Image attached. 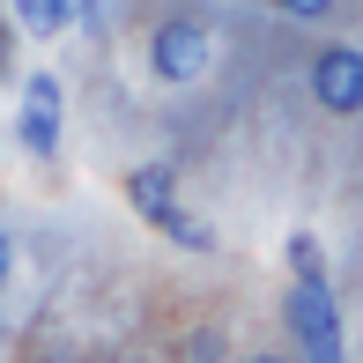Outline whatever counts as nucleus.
<instances>
[{"label":"nucleus","mask_w":363,"mask_h":363,"mask_svg":"<svg viewBox=\"0 0 363 363\" xmlns=\"http://www.w3.org/2000/svg\"><path fill=\"white\" fill-rule=\"evenodd\" d=\"M126 201H134L156 230H171L178 245H193V252H208V245H216V230L193 223L186 208H178V178H171V163H141V171L126 178Z\"/></svg>","instance_id":"obj_1"},{"label":"nucleus","mask_w":363,"mask_h":363,"mask_svg":"<svg viewBox=\"0 0 363 363\" xmlns=\"http://www.w3.org/2000/svg\"><path fill=\"white\" fill-rule=\"evenodd\" d=\"M208 60H216V38H208V23H193V15H171V23L148 38V67H156V82H201Z\"/></svg>","instance_id":"obj_2"},{"label":"nucleus","mask_w":363,"mask_h":363,"mask_svg":"<svg viewBox=\"0 0 363 363\" xmlns=\"http://www.w3.org/2000/svg\"><path fill=\"white\" fill-rule=\"evenodd\" d=\"M289 326H296L311 363H341V311L326 296V282H296L289 289Z\"/></svg>","instance_id":"obj_3"},{"label":"nucleus","mask_w":363,"mask_h":363,"mask_svg":"<svg viewBox=\"0 0 363 363\" xmlns=\"http://www.w3.org/2000/svg\"><path fill=\"white\" fill-rule=\"evenodd\" d=\"M311 96H319L334 119H356L363 111V52L356 45H326V52L311 60Z\"/></svg>","instance_id":"obj_4"},{"label":"nucleus","mask_w":363,"mask_h":363,"mask_svg":"<svg viewBox=\"0 0 363 363\" xmlns=\"http://www.w3.org/2000/svg\"><path fill=\"white\" fill-rule=\"evenodd\" d=\"M15 141H23L30 156H52V148H60V82H52V74H30V82H23Z\"/></svg>","instance_id":"obj_5"},{"label":"nucleus","mask_w":363,"mask_h":363,"mask_svg":"<svg viewBox=\"0 0 363 363\" xmlns=\"http://www.w3.org/2000/svg\"><path fill=\"white\" fill-rule=\"evenodd\" d=\"M15 23H23L30 38H60V30H67L74 15L60 8V0H15Z\"/></svg>","instance_id":"obj_6"},{"label":"nucleus","mask_w":363,"mask_h":363,"mask_svg":"<svg viewBox=\"0 0 363 363\" xmlns=\"http://www.w3.org/2000/svg\"><path fill=\"white\" fill-rule=\"evenodd\" d=\"M289 267H296V282H326V259H319V238H311V230L289 238Z\"/></svg>","instance_id":"obj_7"},{"label":"nucleus","mask_w":363,"mask_h":363,"mask_svg":"<svg viewBox=\"0 0 363 363\" xmlns=\"http://www.w3.org/2000/svg\"><path fill=\"white\" fill-rule=\"evenodd\" d=\"M274 8H282V15H296V23H319L334 0H274Z\"/></svg>","instance_id":"obj_8"},{"label":"nucleus","mask_w":363,"mask_h":363,"mask_svg":"<svg viewBox=\"0 0 363 363\" xmlns=\"http://www.w3.org/2000/svg\"><path fill=\"white\" fill-rule=\"evenodd\" d=\"M60 8H67V15H89V8H96V0H60Z\"/></svg>","instance_id":"obj_9"},{"label":"nucleus","mask_w":363,"mask_h":363,"mask_svg":"<svg viewBox=\"0 0 363 363\" xmlns=\"http://www.w3.org/2000/svg\"><path fill=\"white\" fill-rule=\"evenodd\" d=\"M0 282H8V230H0Z\"/></svg>","instance_id":"obj_10"},{"label":"nucleus","mask_w":363,"mask_h":363,"mask_svg":"<svg viewBox=\"0 0 363 363\" xmlns=\"http://www.w3.org/2000/svg\"><path fill=\"white\" fill-rule=\"evenodd\" d=\"M252 363H282V356H252Z\"/></svg>","instance_id":"obj_11"}]
</instances>
